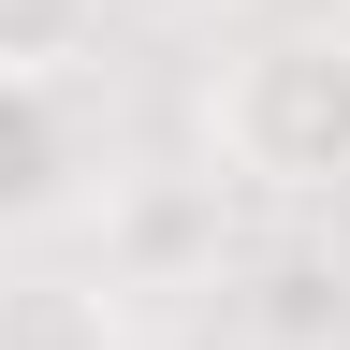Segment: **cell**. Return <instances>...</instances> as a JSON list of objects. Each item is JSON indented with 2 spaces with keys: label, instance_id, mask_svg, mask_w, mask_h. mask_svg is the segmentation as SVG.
Listing matches in <instances>:
<instances>
[{
  "label": "cell",
  "instance_id": "1",
  "mask_svg": "<svg viewBox=\"0 0 350 350\" xmlns=\"http://www.w3.org/2000/svg\"><path fill=\"white\" fill-rule=\"evenodd\" d=\"M204 175L262 190V204H336L350 190V29L336 15L219 44V73H204Z\"/></svg>",
  "mask_w": 350,
  "mask_h": 350
},
{
  "label": "cell",
  "instance_id": "2",
  "mask_svg": "<svg viewBox=\"0 0 350 350\" xmlns=\"http://www.w3.org/2000/svg\"><path fill=\"white\" fill-rule=\"evenodd\" d=\"M219 175H117L103 190V292H219Z\"/></svg>",
  "mask_w": 350,
  "mask_h": 350
},
{
  "label": "cell",
  "instance_id": "3",
  "mask_svg": "<svg viewBox=\"0 0 350 350\" xmlns=\"http://www.w3.org/2000/svg\"><path fill=\"white\" fill-rule=\"evenodd\" d=\"M88 190V117H73V73H0V234L59 219Z\"/></svg>",
  "mask_w": 350,
  "mask_h": 350
},
{
  "label": "cell",
  "instance_id": "4",
  "mask_svg": "<svg viewBox=\"0 0 350 350\" xmlns=\"http://www.w3.org/2000/svg\"><path fill=\"white\" fill-rule=\"evenodd\" d=\"M0 350H131V321H117L103 278L29 262V278H0Z\"/></svg>",
  "mask_w": 350,
  "mask_h": 350
},
{
  "label": "cell",
  "instance_id": "5",
  "mask_svg": "<svg viewBox=\"0 0 350 350\" xmlns=\"http://www.w3.org/2000/svg\"><path fill=\"white\" fill-rule=\"evenodd\" d=\"M117 29V0H0V73H73Z\"/></svg>",
  "mask_w": 350,
  "mask_h": 350
},
{
  "label": "cell",
  "instance_id": "6",
  "mask_svg": "<svg viewBox=\"0 0 350 350\" xmlns=\"http://www.w3.org/2000/svg\"><path fill=\"white\" fill-rule=\"evenodd\" d=\"M336 306H350V292H336V262H321V248H278V262H262V292H248V321L278 336V350H321V336H336Z\"/></svg>",
  "mask_w": 350,
  "mask_h": 350
}]
</instances>
